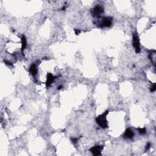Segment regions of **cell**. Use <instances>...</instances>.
<instances>
[{"label": "cell", "instance_id": "6da1fadb", "mask_svg": "<svg viewBox=\"0 0 156 156\" xmlns=\"http://www.w3.org/2000/svg\"><path fill=\"white\" fill-rule=\"evenodd\" d=\"M108 113L109 110H106L104 113L99 115L96 118V121L97 124H98V125L103 129H106V128L108 127V124H107V121L106 119V116Z\"/></svg>", "mask_w": 156, "mask_h": 156}, {"label": "cell", "instance_id": "7a4b0ae2", "mask_svg": "<svg viewBox=\"0 0 156 156\" xmlns=\"http://www.w3.org/2000/svg\"><path fill=\"white\" fill-rule=\"evenodd\" d=\"M132 45L134 49H135V52H136L137 53H140L141 51L140 39H139V36H138L137 34H134V35H133Z\"/></svg>", "mask_w": 156, "mask_h": 156}, {"label": "cell", "instance_id": "3957f363", "mask_svg": "<svg viewBox=\"0 0 156 156\" xmlns=\"http://www.w3.org/2000/svg\"><path fill=\"white\" fill-rule=\"evenodd\" d=\"M104 12V8L102 6H96L92 10V16H95V17H99L101 14H102Z\"/></svg>", "mask_w": 156, "mask_h": 156}, {"label": "cell", "instance_id": "277c9868", "mask_svg": "<svg viewBox=\"0 0 156 156\" xmlns=\"http://www.w3.org/2000/svg\"><path fill=\"white\" fill-rule=\"evenodd\" d=\"M112 18L109 17V16H106L102 18L101 22V27H110L112 25Z\"/></svg>", "mask_w": 156, "mask_h": 156}, {"label": "cell", "instance_id": "5b68a950", "mask_svg": "<svg viewBox=\"0 0 156 156\" xmlns=\"http://www.w3.org/2000/svg\"><path fill=\"white\" fill-rule=\"evenodd\" d=\"M104 146H99L96 145L95 146L92 147L90 149V151L93 154L94 156H99L101 154V151L103 149Z\"/></svg>", "mask_w": 156, "mask_h": 156}, {"label": "cell", "instance_id": "8992f818", "mask_svg": "<svg viewBox=\"0 0 156 156\" xmlns=\"http://www.w3.org/2000/svg\"><path fill=\"white\" fill-rule=\"evenodd\" d=\"M55 78L56 77L54 76L53 75V74H51V73H48V74H47L46 82V87H49V86L52 84V83H53V81H54Z\"/></svg>", "mask_w": 156, "mask_h": 156}, {"label": "cell", "instance_id": "52a82bcc", "mask_svg": "<svg viewBox=\"0 0 156 156\" xmlns=\"http://www.w3.org/2000/svg\"><path fill=\"white\" fill-rule=\"evenodd\" d=\"M123 136L125 139H132L134 136V133L133 130L130 129H127L125 132Z\"/></svg>", "mask_w": 156, "mask_h": 156}, {"label": "cell", "instance_id": "ba28073f", "mask_svg": "<svg viewBox=\"0 0 156 156\" xmlns=\"http://www.w3.org/2000/svg\"><path fill=\"white\" fill-rule=\"evenodd\" d=\"M26 45H27V41H26V38L25 35H23L21 37V53L23 55H24V50L26 48Z\"/></svg>", "mask_w": 156, "mask_h": 156}, {"label": "cell", "instance_id": "9c48e42d", "mask_svg": "<svg viewBox=\"0 0 156 156\" xmlns=\"http://www.w3.org/2000/svg\"><path fill=\"white\" fill-rule=\"evenodd\" d=\"M29 71L33 76H35L37 74V68L34 63H32L29 68Z\"/></svg>", "mask_w": 156, "mask_h": 156}, {"label": "cell", "instance_id": "30bf717a", "mask_svg": "<svg viewBox=\"0 0 156 156\" xmlns=\"http://www.w3.org/2000/svg\"><path fill=\"white\" fill-rule=\"evenodd\" d=\"M138 130H139V132L140 133V134H146V128H139L138 129Z\"/></svg>", "mask_w": 156, "mask_h": 156}, {"label": "cell", "instance_id": "8fae6325", "mask_svg": "<svg viewBox=\"0 0 156 156\" xmlns=\"http://www.w3.org/2000/svg\"><path fill=\"white\" fill-rule=\"evenodd\" d=\"M156 90V84H153V85L150 87V91L151 92H155Z\"/></svg>", "mask_w": 156, "mask_h": 156}, {"label": "cell", "instance_id": "7c38bea8", "mask_svg": "<svg viewBox=\"0 0 156 156\" xmlns=\"http://www.w3.org/2000/svg\"><path fill=\"white\" fill-rule=\"evenodd\" d=\"M78 139H76V138H71V140L73 143H76L77 142H78Z\"/></svg>", "mask_w": 156, "mask_h": 156}, {"label": "cell", "instance_id": "4fadbf2b", "mask_svg": "<svg viewBox=\"0 0 156 156\" xmlns=\"http://www.w3.org/2000/svg\"><path fill=\"white\" fill-rule=\"evenodd\" d=\"M150 147H151V143H147V144H146V150H148V149H149V148H150Z\"/></svg>", "mask_w": 156, "mask_h": 156}, {"label": "cell", "instance_id": "5bb4252c", "mask_svg": "<svg viewBox=\"0 0 156 156\" xmlns=\"http://www.w3.org/2000/svg\"><path fill=\"white\" fill-rule=\"evenodd\" d=\"M74 32H75V34H76V35H78V34H79L80 32H81V31H80L79 29H74Z\"/></svg>", "mask_w": 156, "mask_h": 156}, {"label": "cell", "instance_id": "9a60e30c", "mask_svg": "<svg viewBox=\"0 0 156 156\" xmlns=\"http://www.w3.org/2000/svg\"><path fill=\"white\" fill-rule=\"evenodd\" d=\"M4 62L6 63V64H7V65H12V63H11V62H8V61H5L4 60Z\"/></svg>", "mask_w": 156, "mask_h": 156}, {"label": "cell", "instance_id": "2e32d148", "mask_svg": "<svg viewBox=\"0 0 156 156\" xmlns=\"http://www.w3.org/2000/svg\"><path fill=\"white\" fill-rule=\"evenodd\" d=\"M62 86H59V87H58L57 89H58V90H60V89H61V88H62Z\"/></svg>", "mask_w": 156, "mask_h": 156}]
</instances>
